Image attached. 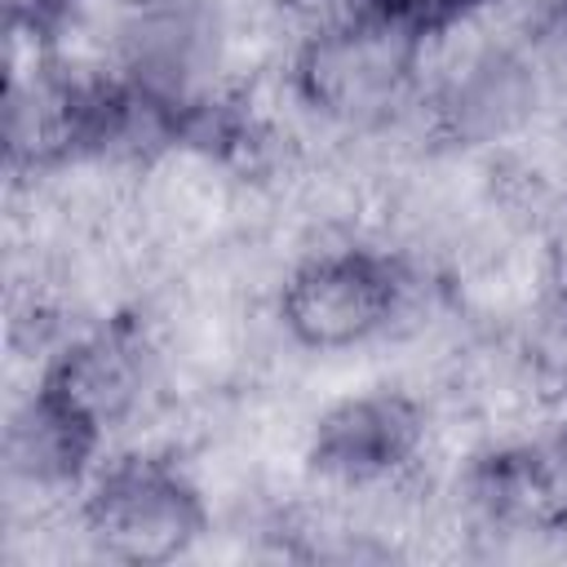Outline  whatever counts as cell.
<instances>
[{"instance_id":"cell-1","label":"cell","mask_w":567,"mask_h":567,"mask_svg":"<svg viewBox=\"0 0 567 567\" xmlns=\"http://www.w3.org/2000/svg\"><path fill=\"white\" fill-rule=\"evenodd\" d=\"M421 40L390 18L350 13L310 31L292 58V93L323 120L372 128L390 120L416 75Z\"/></svg>"},{"instance_id":"cell-2","label":"cell","mask_w":567,"mask_h":567,"mask_svg":"<svg viewBox=\"0 0 567 567\" xmlns=\"http://www.w3.org/2000/svg\"><path fill=\"white\" fill-rule=\"evenodd\" d=\"M80 532L115 563H168L208 532V509L177 465L159 456H120L93 478L80 505Z\"/></svg>"},{"instance_id":"cell-3","label":"cell","mask_w":567,"mask_h":567,"mask_svg":"<svg viewBox=\"0 0 567 567\" xmlns=\"http://www.w3.org/2000/svg\"><path fill=\"white\" fill-rule=\"evenodd\" d=\"M408 297L399 257L381 248H332L297 261L279 288V323L301 350H350L394 323Z\"/></svg>"},{"instance_id":"cell-4","label":"cell","mask_w":567,"mask_h":567,"mask_svg":"<svg viewBox=\"0 0 567 567\" xmlns=\"http://www.w3.org/2000/svg\"><path fill=\"white\" fill-rule=\"evenodd\" d=\"M425 443V408L403 390H368L337 399L306 443V461L337 487H363L394 478Z\"/></svg>"},{"instance_id":"cell-5","label":"cell","mask_w":567,"mask_h":567,"mask_svg":"<svg viewBox=\"0 0 567 567\" xmlns=\"http://www.w3.org/2000/svg\"><path fill=\"white\" fill-rule=\"evenodd\" d=\"M470 505L505 532H567V430L505 443L465 474Z\"/></svg>"},{"instance_id":"cell-6","label":"cell","mask_w":567,"mask_h":567,"mask_svg":"<svg viewBox=\"0 0 567 567\" xmlns=\"http://www.w3.org/2000/svg\"><path fill=\"white\" fill-rule=\"evenodd\" d=\"M142 385L146 359L128 328H102L62 346L35 381V390H44L102 434L133 416V408L142 403Z\"/></svg>"},{"instance_id":"cell-7","label":"cell","mask_w":567,"mask_h":567,"mask_svg":"<svg viewBox=\"0 0 567 567\" xmlns=\"http://www.w3.org/2000/svg\"><path fill=\"white\" fill-rule=\"evenodd\" d=\"M102 447V430L49 399L44 390H31V399L9 416L4 430V465L13 483H27L35 492L44 487H71L89 461Z\"/></svg>"},{"instance_id":"cell-8","label":"cell","mask_w":567,"mask_h":567,"mask_svg":"<svg viewBox=\"0 0 567 567\" xmlns=\"http://www.w3.org/2000/svg\"><path fill=\"white\" fill-rule=\"evenodd\" d=\"M563 306H567V275H563Z\"/></svg>"}]
</instances>
